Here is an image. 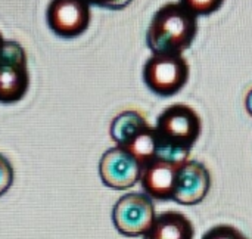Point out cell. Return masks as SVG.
<instances>
[{
	"instance_id": "obj_1",
	"label": "cell",
	"mask_w": 252,
	"mask_h": 239,
	"mask_svg": "<svg viewBox=\"0 0 252 239\" xmlns=\"http://www.w3.org/2000/svg\"><path fill=\"white\" fill-rule=\"evenodd\" d=\"M201 118L193 108L185 103L165 108L155 124L158 136L157 158L185 164L201 135Z\"/></svg>"
},
{
	"instance_id": "obj_2",
	"label": "cell",
	"mask_w": 252,
	"mask_h": 239,
	"mask_svg": "<svg viewBox=\"0 0 252 239\" xmlns=\"http://www.w3.org/2000/svg\"><path fill=\"white\" fill-rule=\"evenodd\" d=\"M198 34V16L182 3L173 1L159 7L146 33L148 47L154 53H182Z\"/></svg>"
},
{
	"instance_id": "obj_3",
	"label": "cell",
	"mask_w": 252,
	"mask_h": 239,
	"mask_svg": "<svg viewBox=\"0 0 252 239\" xmlns=\"http://www.w3.org/2000/svg\"><path fill=\"white\" fill-rule=\"evenodd\" d=\"M189 80V64L182 53H154L143 67V81L161 98L179 93Z\"/></svg>"
},
{
	"instance_id": "obj_4",
	"label": "cell",
	"mask_w": 252,
	"mask_h": 239,
	"mask_svg": "<svg viewBox=\"0 0 252 239\" xmlns=\"http://www.w3.org/2000/svg\"><path fill=\"white\" fill-rule=\"evenodd\" d=\"M30 86L27 55L15 40H4L0 52V103L21 101Z\"/></svg>"
},
{
	"instance_id": "obj_5",
	"label": "cell",
	"mask_w": 252,
	"mask_h": 239,
	"mask_svg": "<svg viewBox=\"0 0 252 239\" xmlns=\"http://www.w3.org/2000/svg\"><path fill=\"white\" fill-rule=\"evenodd\" d=\"M155 205L146 194L130 192L114 205L112 222L115 229L128 238L143 237L155 220Z\"/></svg>"
},
{
	"instance_id": "obj_6",
	"label": "cell",
	"mask_w": 252,
	"mask_h": 239,
	"mask_svg": "<svg viewBox=\"0 0 252 239\" xmlns=\"http://www.w3.org/2000/svg\"><path fill=\"white\" fill-rule=\"evenodd\" d=\"M46 19L56 35L75 38L89 28L90 4L86 0H50Z\"/></svg>"
},
{
	"instance_id": "obj_7",
	"label": "cell",
	"mask_w": 252,
	"mask_h": 239,
	"mask_svg": "<svg viewBox=\"0 0 252 239\" xmlns=\"http://www.w3.org/2000/svg\"><path fill=\"white\" fill-rule=\"evenodd\" d=\"M142 174L140 163L124 148L108 149L99 161V176L108 188L126 191L133 188Z\"/></svg>"
},
{
	"instance_id": "obj_8",
	"label": "cell",
	"mask_w": 252,
	"mask_h": 239,
	"mask_svg": "<svg viewBox=\"0 0 252 239\" xmlns=\"http://www.w3.org/2000/svg\"><path fill=\"white\" fill-rule=\"evenodd\" d=\"M211 188V176L204 164L188 160L177 173L173 200L182 205H196L204 201Z\"/></svg>"
},
{
	"instance_id": "obj_9",
	"label": "cell",
	"mask_w": 252,
	"mask_h": 239,
	"mask_svg": "<svg viewBox=\"0 0 252 239\" xmlns=\"http://www.w3.org/2000/svg\"><path fill=\"white\" fill-rule=\"evenodd\" d=\"M182 164H176L167 160L155 158L142 169L140 183L149 198L159 201L173 200L177 173Z\"/></svg>"
},
{
	"instance_id": "obj_10",
	"label": "cell",
	"mask_w": 252,
	"mask_h": 239,
	"mask_svg": "<svg viewBox=\"0 0 252 239\" xmlns=\"http://www.w3.org/2000/svg\"><path fill=\"white\" fill-rule=\"evenodd\" d=\"M195 231L190 220L177 211H165L155 217L143 239H193Z\"/></svg>"
},
{
	"instance_id": "obj_11",
	"label": "cell",
	"mask_w": 252,
	"mask_h": 239,
	"mask_svg": "<svg viewBox=\"0 0 252 239\" xmlns=\"http://www.w3.org/2000/svg\"><path fill=\"white\" fill-rule=\"evenodd\" d=\"M121 148L130 152L140 163L143 169L148 163L154 161L158 155V136L155 127H151L148 124Z\"/></svg>"
},
{
	"instance_id": "obj_12",
	"label": "cell",
	"mask_w": 252,
	"mask_h": 239,
	"mask_svg": "<svg viewBox=\"0 0 252 239\" xmlns=\"http://www.w3.org/2000/svg\"><path fill=\"white\" fill-rule=\"evenodd\" d=\"M148 126L146 118L139 114L137 111H124L118 114L109 129V135L112 140L117 143V146H124L136 133H139L143 127Z\"/></svg>"
},
{
	"instance_id": "obj_13",
	"label": "cell",
	"mask_w": 252,
	"mask_h": 239,
	"mask_svg": "<svg viewBox=\"0 0 252 239\" xmlns=\"http://www.w3.org/2000/svg\"><path fill=\"white\" fill-rule=\"evenodd\" d=\"M180 3L196 16H208L217 12L224 0H180Z\"/></svg>"
},
{
	"instance_id": "obj_14",
	"label": "cell",
	"mask_w": 252,
	"mask_h": 239,
	"mask_svg": "<svg viewBox=\"0 0 252 239\" xmlns=\"http://www.w3.org/2000/svg\"><path fill=\"white\" fill-rule=\"evenodd\" d=\"M202 239H248L241 231L229 225H220L211 228L207 234H204Z\"/></svg>"
},
{
	"instance_id": "obj_15",
	"label": "cell",
	"mask_w": 252,
	"mask_h": 239,
	"mask_svg": "<svg viewBox=\"0 0 252 239\" xmlns=\"http://www.w3.org/2000/svg\"><path fill=\"white\" fill-rule=\"evenodd\" d=\"M13 183V167L9 160L0 154V197L4 195Z\"/></svg>"
},
{
	"instance_id": "obj_16",
	"label": "cell",
	"mask_w": 252,
	"mask_h": 239,
	"mask_svg": "<svg viewBox=\"0 0 252 239\" xmlns=\"http://www.w3.org/2000/svg\"><path fill=\"white\" fill-rule=\"evenodd\" d=\"M89 4H94L99 7L111 9V10H120L128 6L133 0H86Z\"/></svg>"
},
{
	"instance_id": "obj_17",
	"label": "cell",
	"mask_w": 252,
	"mask_h": 239,
	"mask_svg": "<svg viewBox=\"0 0 252 239\" xmlns=\"http://www.w3.org/2000/svg\"><path fill=\"white\" fill-rule=\"evenodd\" d=\"M245 108H247L248 114L252 117V89L248 92V95L245 98Z\"/></svg>"
},
{
	"instance_id": "obj_18",
	"label": "cell",
	"mask_w": 252,
	"mask_h": 239,
	"mask_svg": "<svg viewBox=\"0 0 252 239\" xmlns=\"http://www.w3.org/2000/svg\"><path fill=\"white\" fill-rule=\"evenodd\" d=\"M3 43H4V38H3V35H1V33H0V52H1V47H3Z\"/></svg>"
}]
</instances>
